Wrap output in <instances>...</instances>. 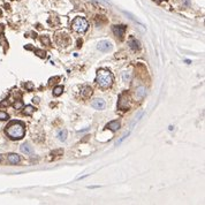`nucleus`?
Returning a JSON list of instances; mask_svg holds the SVG:
<instances>
[{
	"label": "nucleus",
	"mask_w": 205,
	"mask_h": 205,
	"mask_svg": "<svg viewBox=\"0 0 205 205\" xmlns=\"http://www.w3.org/2000/svg\"><path fill=\"white\" fill-rule=\"evenodd\" d=\"M118 107H119L120 110H123V111L128 110L129 104H128V98H127V96H126V99H123V94L120 96V100H119V104H118Z\"/></svg>",
	"instance_id": "5"
},
{
	"label": "nucleus",
	"mask_w": 205,
	"mask_h": 205,
	"mask_svg": "<svg viewBox=\"0 0 205 205\" xmlns=\"http://www.w3.org/2000/svg\"><path fill=\"white\" fill-rule=\"evenodd\" d=\"M34 112H35V107H32L31 105H28V106H26V108H24L23 113H24L26 115H31Z\"/></svg>",
	"instance_id": "15"
},
{
	"label": "nucleus",
	"mask_w": 205,
	"mask_h": 205,
	"mask_svg": "<svg viewBox=\"0 0 205 205\" xmlns=\"http://www.w3.org/2000/svg\"><path fill=\"white\" fill-rule=\"evenodd\" d=\"M23 107V102H21V100H16V102L14 104V108L15 110H20V108H22Z\"/></svg>",
	"instance_id": "18"
},
{
	"label": "nucleus",
	"mask_w": 205,
	"mask_h": 205,
	"mask_svg": "<svg viewBox=\"0 0 205 205\" xmlns=\"http://www.w3.org/2000/svg\"><path fill=\"white\" fill-rule=\"evenodd\" d=\"M125 31H126V27L125 26H114L113 27V32L117 35V36H119L120 38H122V37H123Z\"/></svg>",
	"instance_id": "8"
},
{
	"label": "nucleus",
	"mask_w": 205,
	"mask_h": 205,
	"mask_svg": "<svg viewBox=\"0 0 205 205\" xmlns=\"http://www.w3.org/2000/svg\"><path fill=\"white\" fill-rule=\"evenodd\" d=\"M21 152H23V153H26V154L32 153V147L29 145L28 143H24V144L21 145Z\"/></svg>",
	"instance_id": "12"
},
{
	"label": "nucleus",
	"mask_w": 205,
	"mask_h": 205,
	"mask_svg": "<svg viewBox=\"0 0 205 205\" xmlns=\"http://www.w3.org/2000/svg\"><path fill=\"white\" fill-rule=\"evenodd\" d=\"M97 49L102 52H108L112 50V44L108 41H102L97 45Z\"/></svg>",
	"instance_id": "4"
},
{
	"label": "nucleus",
	"mask_w": 205,
	"mask_h": 205,
	"mask_svg": "<svg viewBox=\"0 0 205 205\" xmlns=\"http://www.w3.org/2000/svg\"><path fill=\"white\" fill-rule=\"evenodd\" d=\"M7 160H8L9 164H12V165H16V164H18V162L21 161V158H20V156L16 153H10L8 154V157H7Z\"/></svg>",
	"instance_id": "9"
},
{
	"label": "nucleus",
	"mask_w": 205,
	"mask_h": 205,
	"mask_svg": "<svg viewBox=\"0 0 205 205\" xmlns=\"http://www.w3.org/2000/svg\"><path fill=\"white\" fill-rule=\"evenodd\" d=\"M4 30V26L2 24H0V31H2Z\"/></svg>",
	"instance_id": "23"
},
{
	"label": "nucleus",
	"mask_w": 205,
	"mask_h": 205,
	"mask_svg": "<svg viewBox=\"0 0 205 205\" xmlns=\"http://www.w3.org/2000/svg\"><path fill=\"white\" fill-rule=\"evenodd\" d=\"M129 47H130L131 50H134V51H138L141 46H139V43H138L137 41L131 39V41H129Z\"/></svg>",
	"instance_id": "13"
},
{
	"label": "nucleus",
	"mask_w": 205,
	"mask_h": 205,
	"mask_svg": "<svg viewBox=\"0 0 205 205\" xmlns=\"http://www.w3.org/2000/svg\"><path fill=\"white\" fill-rule=\"evenodd\" d=\"M5 133L10 139H21L26 134V128L21 122H12L6 128Z\"/></svg>",
	"instance_id": "1"
},
{
	"label": "nucleus",
	"mask_w": 205,
	"mask_h": 205,
	"mask_svg": "<svg viewBox=\"0 0 205 205\" xmlns=\"http://www.w3.org/2000/svg\"><path fill=\"white\" fill-rule=\"evenodd\" d=\"M62 91H63V88H62V86H57V88L53 90V94H54V96H60V94H62Z\"/></svg>",
	"instance_id": "16"
},
{
	"label": "nucleus",
	"mask_w": 205,
	"mask_h": 205,
	"mask_svg": "<svg viewBox=\"0 0 205 205\" xmlns=\"http://www.w3.org/2000/svg\"><path fill=\"white\" fill-rule=\"evenodd\" d=\"M42 42H43V43H45L46 45H50V39H49V37H46V36L42 37Z\"/></svg>",
	"instance_id": "19"
},
{
	"label": "nucleus",
	"mask_w": 205,
	"mask_h": 205,
	"mask_svg": "<svg viewBox=\"0 0 205 205\" xmlns=\"http://www.w3.org/2000/svg\"><path fill=\"white\" fill-rule=\"evenodd\" d=\"M72 27H73V30L76 31L78 34H83L88 30V21L83 17H76L74 18V21L72 22Z\"/></svg>",
	"instance_id": "3"
},
{
	"label": "nucleus",
	"mask_w": 205,
	"mask_h": 205,
	"mask_svg": "<svg viewBox=\"0 0 205 205\" xmlns=\"http://www.w3.org/2000/svg\"><path fill=\"white\" fill-rule=\"evenodd\" d=\"M106 128L111 129L112 131H117V130H119L120 129V122L119 121H111L110 123H107Z\"/></svg>",
	"instance_id": "10"
},
{
	"label": "nucleus",
	"mask_w": 205,
	"mask_h": 205,
	"mask_svg": "<svg viewBox=\"0 0 205 205\" xmlns=\"http://www.w3.org/2000/svg\"><path fill=\"white\" fill-rule=\"evenodd\" d=\"M58 138H59L60 141H66V138H67V130L66 129L60 130L59 133H58Z\"/></svg>",
	"instance_id": "14"
},
{
	"label": "nucleus",
	"mask_w": 205,
	"mask_h": 205,
	"mask_svg": "<svg viewBox=\"0 0 205 205\" xmlns=\"http://www.w3.org/2000/svg\"><path fill=\"white\" fill-rule=\"evenodd\" d=\"M24 86H26L28 90H32V89H34V86H32V83H27Z\"/></svg>",
	"instance_id": "21"
},
{
	"label": "nucleus",
	"mask_w": 205,
	"mask_h": 205,
	"mask_svg": "<svg viewBox=\"0 0 205 205\" xmlns=\"http://www.w3.org/2000/svg\"><path fill=\"white\" fill-rule=\"evenodd\" d=\"M32 102H36V104H38V102H39V98H38V97H35L34 99H32Z\"/></svg>",
	"instance_id": "22"
},
{
	"label": "nucleus",
	"mask_w": 205,
	"mask_h": 205,
	"mask_svg": "<svg viewBox=\"0 0 205 205\" xmlns=\"http://www.w3.org/2000/svg\"><path fill=\"white\" fill-rule=\"evenodd\" d=\"M36 53L41 57V58H45V52L43 51H39V50H36Z\"/></svg>",
	"instance_id": "20"
},
{
	"label": "nucleus",
	"mask_w": 205,
	"mask_h": 205,
	"mask_svg": "<svg viewBox=\"0 0 205 205\" xmlns=\"http://www.w3.org/2000/svg\"><path fill=\"white\" fill-rule=\"evenodd\" d=\"M81 94H82V97H84V98L90 97V96L92 94L91 88H90V86H83V88L81 89Z\"/></svg>",
	"instance_id": "11"
},
{
	"label": "nucleus",
	"mask_w": 205,
	"mask_h": 205,
	"mask_svg": "<svg viewBox=\"0 0 205 205\" xmlns=\"http://www.w3.org/2000/svg\"><path fill=\"white\" fill-rule=\"evenodd\" d=\"M1 14H2V12H1V9H0V16H1Z\"/></svg>",
	"instance_id": "24"
},
{
	"label": "nucleus",
	"mask_w": 205,
	"mask_h": 205,
	"mask_svg": "<svg viewBox=\"0 0 205 205\" xmlns=\"http://www.w3.org/2000/svg\"><path fill=\"white\" fill-rule=\"evenodd\" d=\"M91 105H92V107L96 108V110H104L105 106H106V102H105V100H102V99H94Z\"/></svg>",
	"instance_id": "7"
},
{
	"label": "nucleus",
	"mask_w": 205,
	"mask_h": 205,
	"mask_svg": "<svg viewBox=\"0 0 205 205\" xmlns=\"http://www.w3.org/2000/svg\"><path fill=\"white\" fill-rule=\"evenodd\" d=\"M146 94V89L144 86H138L136 89V92H135V97H136L137 100H142Z\"/></svg>",
	"instance_id": "6"
},
{
	"label": "nucleus",
	"mask_w": 205,
	"mask_h": 205,
	"mask_svg": "<svg viewBox=\"0 0 205 205\" xmlns=\"http://www.w3.org/2000/svg\"><path fill=\"white\" fill-rule=\"evenodd\" d=\"M96 83L102 89H107L113 84V75L106 69H99L96 77Z\"/></svg>",
	"instance_id": "2"
},
{
	"label": "nucleus",
	"mask_w": 205,
	"mask_h": 205,
	"mask_svg": "<svg viewBox=\"0 0 205 205\" xmlns=\"http://www.w3.org/2000/svg\"><path fill=\"white\" fill-rule=\"evenodd\" d=\"M1 159H2V157H1V154H0V161H1Z\"/></svg>",
	"instance_id": "25"
},
{
	"label": "nucleus",
	"mask_w": 205,
	"mask_h": 205,
	"mask_svg": "<svg viewBox=\"0 0 205 205\" xmlns=\"http://www.w3.org/2000/svg\"><path fill=\"white\" fill-rule=\"evenodd\" d=\"M8 114L6 113V112L4 111H0V120H2V121H5V120H8Z\"/></svg>",
	"instance_id": "17"
}]
</instances>
